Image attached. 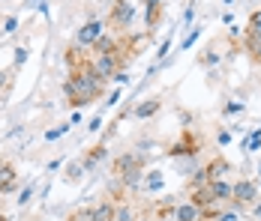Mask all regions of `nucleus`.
<instances>
[{
  "label": "nucleus",
  "mask_w": 261,
  "mask_h": 221,
  "mask_svg": "<svg viewBox=\"0 0 261 221\" xmlns=\"http://www.w3.org/2000/svg\"><path fill=\"white\" fill-rule=\"evenodd\" d=\"M198 149H201L198 135H195L192 129H183L180 138L168 147V155H171V159H180V155H198Z\"/></svg>",
  "instance_id": "5"
},
{
  "label": "nucleus",
  "mask_w": 261,
  "mask_h": 221,
  "mask_svg": "<svg viewBox=\"0 0 261 221\" xmlns=\"http://www.w3.org/2000/svg\"><path fill=\"white\" fill-rule=\"evenodd\" d=\"M18 192V171L9 159L0 155V195H12Z\"/></svg>",
  "instance_id": "8"
},
{
  "label": "nucleus",
  "mask_w": 261,
  "mask_h": 221,
  "mask_svg": "<svg viewBox=\"0 0 261 221\" xmlns=\"http://www.w3.org/2000/svg\"><path fill=\"white\" fill-rule=\"evenodd\" d=\"M243 111H246V105H243V102H234V99L222 105V114H225V117H234V114H243Z\"/></svg>",
  "instance_id": "24"
},
{
  "label": "nucleus",
  "mask_w": 261,
  "mask_h": 221,
  "mask_svg": "<svg viewBox=\"0 0 261 221\" xmlns=\"http://www.w3.org/2000/svg\"><path fill=\"white\" fill-rule=\"evenodd\" d=\"M114 221H138V209L132 206L129 200H117V212H114Z\"/></svg>",
  "instance_id": "18"
},
{
  "label": "nucleus",
  "mask_w": 261,
  "mask_h": 221,
  "mask_svg": "<svg viewBox=\"0 0 261 221\" xmlns=\"http://www.w3.org/2000/svg\"><path fill=\"white\" fill-rule=\"evenodd\" d=\"M144 3V21H147V30L153 33L162 21V12H165V0H141Z\"/></svg>",
  "instance_id": "10"
},
{
  "label": "nucleus",
  "mask_w": 261,
  "mask_h": 221,
  "mask_svg": "<svg viewBox=\"0 0 261 221\" xmlns=\"http://www.w3.org/2000/svg\"><path fill=\"white\" fill-rule=\"evenodd\" d=\"M84 165H81V159H75V162H69L66 168H63V182H72V185H79L81 179H84Z\"/></svg>",
  "instance_id": "16"
},
{
  "label": "nucleus",
  "mask_w": 261,
  "mask_h": 221,
  "mask_svg": "<svg viewBox=\"0 0 261 221\" xmlns=\"http://www.w3.org/2000/svg\"><path fill=\"white\" fill-rule=\"evenodd\" d=\"M132 21H135V3L132 0H114L108 15H105V30L114 36H126Z\"/></svg>",
  "instance_id": "2"
},
{
  "label": "nucleus",
  "mask_w": 261,
  "mask_h": 221,
  "mask_svg": "<svg viewBox=\"0 0 261 221\" xmlns=\"http://www.w3.org/2000/svg\"><path fill=\"white\" fill-rule=\"evenodd\" d=\"M69 129H72L69 120H66V123H60V125H54V129H48V132H45V144H51V141H57V138H63Z\"/></svg>",
  "instance_id": "21"
},
{
  "label": "nucleus",
  "mask_w": 261,
  "mask_h": 221,
  "mask_svg": "<svg viewBox=\"0 0 261 221\" xmlns=\"http://www.w3.org/2000/svg\"><path fill=\"white\" fill-rule=\"evenodd\" d=\"M36 195V182H27L24 188H21V192H18V197H15V200H18V206H27V203H30V197Z\"/></svg>",
  "instance_id": "22"
},
{
  "label": "nucleus",
  "mask_w": 261,
  "mask_h": 221,
  "mask_svg": "<svg viewBox=\"0 0 261 221\" xmlns=\"http://www.w3.org/2000/svg\"><path fill=\"white\" fill-rule=\"evenodd\" d=\"M189 200L198 206V209H207V206H216V200L210 195L207 185H201V188H189Z\"/></svg>",
  "instance_id": "15"
},
{
  "label": "nucleus",
  "mask_w": 261,
  "mask_h": 221,
  "mask_svg": "<svg viewBox=\"0 0 261 221\" xmlns=\"http://www.w3.org/2000/svg\"><path fill=\"white\" fill-rule=\"evenodd\" d=\"M69 123H72V125L81 123V114H79V111H75V114H69Z\"/></svg>",
  "instance_id": "36"
},
{
  "label": "nucleus",
  "mask_w": 261,
  "mask_h": 221,
  "mask_svg": "<svg viewBox=\"0 0 261 221\" xmlns=\"http://www.w3.org/2000/svg\"><path fill=\"white\" fill-rule=\"evenodd\" d=\"M198 63H201V66H219V63H222V54L213 48V45H207V51L198 57Z\"/></svg>",
  "instance_id": "20"
},
{
  "label": "nucleus",
  "mask_w": 261,
  "mask_h": 221,
  "mask_svg": "<svg viewBox=\"0 0 261 221\" xmlns=\"http://www.w3.org/2000/svg\"><path fill=\"white\" fill-rule=\"evenodd\" d=\"M12 72H15V69H6V72H0V99H6V93L12 90Z\"/></svg>",
  "instance_id": "23"
},
{
  "label": "nucleus",
  "mask_w": 261,
  "mask_h": 221,
  "mask_svg": "<svg viewBox=\"0 0 261 221\" xmlns=\"http://www.w3.org/2000/svg\"><path fill=\"white\" fill-rule=\"evenodd\" d=\"M114 212H117V203L111 197H105L93 206V221H114Z\"/></svg>",
  "instance_id": "14"
},
{
  "label": "nucleus",
  "mask_w": 261,
  "mask_h": 221,
  "mask_svg": "<svg viewBox=\"0 0 261 221\" xmlns=\"http://www.w3.org/2000/svg\"><path fill=\"white\" fill-rule=\"evenodd\" d=\"M117 102H120V90H114V93L105 96V108H111V105H117Z\"/></svg>",
  "instance_id": "31"
},
{
  "label": "nucleus",
  "mask_w": 261,
  "mask_h": 221,
  "mask_svg": "<svg viewBox=\"0 0 261 221\" xmlns=\"http://www.w3.org/2000/svg\"><path fill=\"white\" fill-rule=\"evenodd\" d=\"M138 221H153V215H150V212H144V215H138Z\"/></svg>",
  "instance_id": "38"
},
{
  "label": "nucleus",
  "mask_w": 261,
  "mask_h": 221,
  "mask_svg": "<svg viewBox=\"0 0 261 221\" xmlns=\"http://www.w3.org/2000/svg\"><path fill=\"white\" fill-rule=\"evenodd\" d=\"M207 188H210V195H213V200L222 203V206H228L231 197H234V182H228V179H216V182H210Z\"/></svg>",
  "instance_id": "11"
},
{
  "label": "nucleus",
  "mask_w": 261,
  "mask_h": 221,
  "mask_svg": "<svg viewBox=\"0 0 261 221\" xmlns=\"http://www.w3.org/2000/svg\"><path fill=\"white\" fill-rule=\"evenodd\" d=\"M102 33H105V21H99V18H87V21L75 30V45H81V48H93V42H96Z\"/></svg>",
  "instance_id": "6"
},
{
  "label": "nucleus",
  "mask_w": 261,
  "mask_h": 221,
  "mask_svg": "<svg viewBox=\"0 0 261 221\" xmlns=\"http://www.w3.org/2000/svg\"><path fill=\"white\" fill-rule=\"evenodd\" d=\"M243 36H261V9H255V12L249 15V21H246V30H243Z\"/></svg>",
  "instance_id": "19"
},
{
  "label": "nucleus",
  "mask_w": 261,
  "mask_h": 221,
  "mask_svg": "<svg viewBox=\"0 0 261 221\" xmlns=\"http://www.w3.org/2000/svg\"><path fill=\"white\" fill-rule=\"evenodd\" d=\"M111 84H120V87H126V84H129V75H126V72H117Z\"/></svg>",
  "instance_id": "32"
},
{
  "label": "nucleus",
  "mask_w": 261,
  "mask_h": 221,
  "mask_svg": "<svg viewBox=\"0 0 261 221\" xmlns=\"http://www.w3.org/2000/svg\"><path fill=\"white\" fill-rule=\"evenodd\" d=\"M108 159V144H96V147H90V149H84V155H81V165H84V171L90 173V171H96L99 168V162H105Z\"/></svg>",
  "instance_id": "9"
},
{
  "label": "nucleus",
  "mask_w": 261,
  "mask_h": 221,
  "mask_svg": "<svg viewBox=\"0 0 261 221\" xmlns=\"http://www.w3.org/2000/svg\"><path fill=\"white\" fill-rule=\"evenodd\" d=\"M27 63V48H18L15 51V66H12V69H18V66H24Z\"/></svg>",
  "instance_id": "30"
},
{
  "label": "nucleus",
  "mask_w": 261,
  "mask_h": 221,
  "mask_svg": "<svg viewBox=\"0 0 261 221\" xmlns=\"http://www.w3.org/2000/svg\"><path fill=\"white\" fill-rule=\"evenodd\" d=\"M102 129V114H93V120L87 123V132H99Z\"/></svg>",
  "instance_id": "29"
},
{
  "label": "nucleus",
  "mask_w": 261,
  "mask_h": 221,
  "mask_svg": "<svg viewBox=\"0 0 261 221\" xmlns=\"http://www.w3.org/2000/svg\"><path fill=\"white\" fill-rule=\"evenodd\" d=\"M15 30H18V15H6V18H3V27H0V33L9 36V33H15Z\"/></svg>",
  "instance_id": "25"
},
{
  "label": "nucleus",
  "mask_w": 261,
  "mask_h": 221,
  "mask_svg": "<svg viewBox=\"0 0 261 221\" xmlns=\"http://www.w3.org/2000/svg\"><path fill=\"white\" fill-rule=\"evenodd\" d=\"M63 162H66V155H57V159H54V162H48V165H45V171H48V173L60 171V168H63Z\"/></svg>",
  "instance_id": "28"
},
{
  "label": "nucleus",
  "mask_w": 261,
  "mask_h": 221,
  "mask_svg": "<svg viewBox=\"0 0 261 221\" xmlns=\"http://www.w3.org/2000/svg\"><path fill=\"white\" fill-rule=\"evenodd\" d=\"M258 197H261L258 182L243 176V179H237V182H234V197H231V203H228V206H231L234 212H249V209H252V203H255Z\"/></svg>",
  "instance_id": "4"
},
{
  "label": "nucleus",
  "mask_w": 261,
  "mask_h": 221,
  "mask_svg": "<svg viewBox=\"0 0 261 221\" xmlns=\"http://www.w3.org/2000/svg\"><path fill=\"white\" fill-rule=\"evenodd\" d=\"M63 96H66V108H84L90 102H99L108 96V81H102L93 63H90V54L81 60L79 66H72L66 81H63Z\"/></svg>",
  "instance_id": "1"
},
{
  "label": "nucleus",
  "mask_w": 261,
  "mask_h": 221,
  "mask_svg": "<svg viewBox=\"0 0 261 221\" xmlns=\"http://www.w3.org/2000/svg\"><path fill=\"white\" fill-rule=\"evenodd\" d=\"M249 212H252L255 218H261V200H255V203H252V209H249Z\"/></svg>",
  "instance_id": "35"
},
{
  "label": "nucleus",
  "mask_w": 261,
  "mask_h": 221,
  "mask_svg": "<svg viewBox=\"0 0 261 221\" xmlns=\"http://www.w3.org/2000/svg\"><path fill=\"white\" fill-rule=\"evenodd\" d=\"M255 182H258V188H261V165H258V179H255Z\"/></svg>",
  "instance_id": "39"
},
{
  "label": "nucleus",
  "mask_w": 261,
  "mask_h": 221,
  "mask_svg": "<svg viewBox=\"0 0 261 221\" xmlns=\"http://www.w3.org/2000/svg\"><path fill=\"white\" fill-rule=\"evenodd\" d=\"M153 221H171V218H156V215H153Z\"/></svg>",
  "instance_id": "41"
},
{
  "label": "nucleus",
  "mask_w": 261,
  "mask_h": 221,
  "mask_svg": "<svg viewBox=\"0 0 261 221\" xmlns=\"http://www.w3.org/2000/svg\"><path fill=\"white\" fill-rule=\"evenodd\" d=\"M171 221H201V209H198L192 200H180V203L174 206Z\"/></svg>",
  "instance_id": "13"
},
{
  "label": "nucleus",
  "mask_w": 261,
  "mask_h": 221,
  "mask_svg": "<svg viewBox=\"0 0 261 221\" xmlns=\"http://www.w3.org/2000/svg\"><path fill=\"white\" fill-rule=\"evenodd\" d=\"M66 221H93V206H84V209H75Z\"/></svg>",
  "instance_id": "26"
},
{
  "label": "nucleus",
  "mask_w": 261,
  "mask_h": 221,
  "mask_svg": "<svg viewBox=\"0 0 261 221\" xmlns=\"http://www.w3.org/2000/svg\"><path fill=\"white\" fill-rule=\"evenodd\" d=\"M192 18H195V6L189 3V6H186V12H183V24H189Z\"/></svg>",
  "instance_id": "33"
},
{
  "label": "nucleus",
  "mask_w": 261,
  "mask_h": 221,
  "mask_svg": "<svg viewBox=\"0 0 261 221\" xmlns=\"http://www.w3.org/2000/svg\"><path fill=\"white\" fill-rule=\"evenodd\" d=\"M144 165H147V155H141V152H120L111 162V173L123 176V173H129V171H144Z\"/></svg>",
  "instance_id": "7"
},
{
  "label": "nucleus",
  "mask_w": 261,
  "mask_h": 221,
  "mask_svg": "<svg viewBox=\"0 0 261 221\" xmlns=\"http://www.w3.org/2000/svg\"><path fill=\"white\" fill-rule=\"evenodd\" d=\"M225 173H231V162L225 155H213V162H207L204 168L189 176V188H201V185H210L216 179H225Z\"/></svg>",
  "instance_id": "3"
},
{
  "label": "nucleus",
  "mask_w": 261,
  "mask_h": 221,
  "mask_svg": "<svg viewBox=\"0 0 261 221\" xmlns=\"http://www.w3.org/2000/svg\"><path fill=\"white\" fill-rule=\"evenodd\" d=\"M165 182H162V171H150V173H144V179H141V195H150V192H159Z\"/></svg>",
  "instance_id": "17"
},
{
  "label": "nucleus",
  "mask_w": 261,
  "mask_h": 221,
  "mask_svg": "<svg viewBox=\"0 0 261 221\" xmlns=\"http://www.w3.org/2000/svg\"><path fill=\"white\" fill-rule=\"evenodd\" d=\"M228 144H231V135L222 129V132H219V147H228Z\"/></svg>",
  "instance_id": "34"
},
{
  "label": "nucleus",
  "mask_w": 261,
  "mask_h": 221,
  "mask_svg": "<svg viewBox=\"0 0 261 221\" xmlns=\"http://www.w3.org/2000/svg\"><path fill=\"white\" fill-rule=\"evenodd\" d=\"M0 221H9V215H3V212H0Z\"/></svg>",
  "instance_id": "40"
},
{
  "label": "nucleus",
  "mask_w": 261,
  "mask_h": 221,
  "mask_svg": "<svg viewBox=\"0 0 261 221\" xmlns=\"http://www.w3.org/2000/svg\"><path fill=\"white\" fill-rule=\"evenodd\" d=\"M201 30H204V27H192V33H189V36H186V39L180 42V48H177V54H180V51H186L189 45H195V39L201 36Z\"/></svg>",
  "instance_id": "27"
},
{
  "label": "nucleus",
  "mask_w": 261,
  "mask_h": 221,
  "mask_svg": "<svg viewBox=\"0 0 261 221\" xmlns=\"http://www.w3.org/2000/svg\"><path fill=\"white\" fill-rule=\"evenodd\" d=\"M159 108H162V96H150V99H144L141 105L132 108V117L135 120H150V117L159 114Z\"/></svg>",
  "instance_id": "12"
},
{
  "label": "nucleus",
  "mask_w": 261,
  "mask_h": 221,
  "mask_svg": "<svg viewBox=\"0 0 261 221\" xmlns=\"http://www.w3.org/2000/svg\"><path fill=\"white\" fill-rule=\"evenodd\" d=\"M249 60H252V63H255V66H261V51H258V54H252V57H249Z\"/></svg>",
  "instance_id": "37"
}]
</instances>
